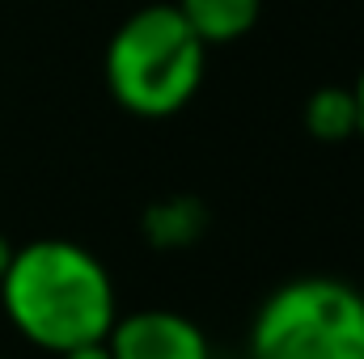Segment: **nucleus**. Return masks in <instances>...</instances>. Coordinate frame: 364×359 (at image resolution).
Returning a JSON list of instances; mask_svg holds the SVG:
<instances>
[{"instance_id": "f257e3e1", "label": "nucleus", "mask_w": 364, "mask_h": 359, "mask_svg": "<svg viewBox=\"0 0 364 359\" xmlns=\"http://www.w3.org/2000/svg\"><path fill=\"white\" fill-rule=\"evenodd\" d=\"M0 309L30 347L64 355L110 334L119 292L93 250L68 237H38L13 250L0 279Z\"/></svg>"}, {"instance_id": "f03ea898", "label": "nucleus", "mask_w": 364, "mask_h": 359, "mask_svg": "<svg viewBox=\"0 0 364 359\" xmlns=\"http://www.w3.org/2000/svg\"><path fill=\"white\" fill-rule=\"evenodd\" d=\"M208 47L186 26L178 4L136 9L106 43V89L136 118H170L191 106L203 85Z\"/></svg>"}, {"instance_id": "7ed1b4c3", "label": "nucleus", "mask_w": 364, "mask_h": 359, "mask_svg": "<svg viewBox=\"0 0 364 359\" xmlns=\"http://www.w3.org/2000/svg\"><path fill=\"white\" fill-rule=\"evenodd\" d=\"M250 359H364V292L331 275L279 283L250 321Z\"/></svg>"}, {"instance_id": "20e7f679", "label": "nucleus", "mask_w": 364, "mask_h": 359, "mask_svg": "<svg viewBox=\"0 0 364 359\" xmlns=\"http://www.w3.org/2000/svg\"><path fill=\"white\" fill-rule=\"evenodd\" d=\"M106 347L114 359H212L208 334L174 309H136L119 313Z\"/></svg>"}, {"instance_id": "39448f33", "label": "nucleus", "mask_w": 364, "mask_h": 359, "mask_svg": "<svg viewBox=\"0 0 364 359\" xmlns=\"http://www.w3.org/2000/svg\"><path fill=\"white\" fill-rule=\"evenodd\" d=\"M174 4L208 51L242 43L263 13V0H174Z\"/></svg>"}, {"instance_id": "423d86ee", "label": "nucleus", "mask_w": 364, "mask_h": 359, "mask_svg": "<svg viewBox=\"0 0 364 359\" xmlns=\"http://www.w3.org/2000/svg\"><path fill=\"white\" fill-rule=\"evenodd\" d=\"M208 224V211L199 199H186V194H174V199H161L144 211V241L157 245V250H182V245H195L199 233Z\"/></svg>"}, {"instance_id": "0eeeda50", "label": "nucleus", "mask_w": 364, "mask_h": 359, "mask_svg": "<svg viewBox=\"0 0 364 359\" xmlns=\"http://www.w3.org/2000/svg\"><path fill=\"white\" fill-rule=\"evenodd\" d=\"M301 123L305 131L318 140V144H343L356 136V97L343 85H322L305 97V110H301Z\"/></svg>"}, {"instance_id": "6e6552de", "label": "nucleus", "mask_w": 364, "mask_h": 359, "mask_svg": "<svg viewBox=\"0 0 364 359\" xmlns=\"http://www.w3.org/2000/svg\"><path fill=\"white\" fill-rule=\"evenodd\" d=\"M60 359H114V355H110V347H106V338H102V343H85V347H73V351H64Z\"/></svg>"}, {"instance_id": "1a4fd4ad", "label": "nucleus", "mask_w": 364, "mask_h": 359, "mask_svg": "<svg viewBox=\"0 0 364 359\" xmlns=\"http://www.w3.org/2000/svg\"><path fill=\"white\" fill-rule=\"evenodd\" d=\"M352 97H356V136L364 140V68L356 77V85H352Z\"/></svg>"}, {"instance_id": "9d476101", "label": "nucleus", "mask_w": 364, "mask_h": 359, "mask_svg": "<svg viewBox=\"0 0 364 359\" xmlns=\"http://www.w3.org/2000/svg\"><path fill=\"white\" fill-rule=\"evenodd\" d=\"M13 250H17V245L0 233V279H4V270H9V263H13Z\"/></svg>"}, {"instance_id": "9b49d317", "label": "nucleus", "mask_w": 364, "mask_h": 359, "mask_svg": "<svg viewBox=\"0 0 364 359\" xmlns=\"http://www.w3.org/2000/svg\"><path fill=\"white\" fill-rule=\"evenodd\" d=\"M0 359H4V355H0Z\"/></svg>"}]
</instances>
